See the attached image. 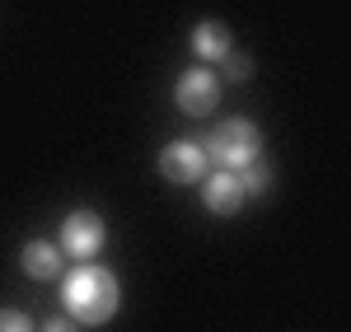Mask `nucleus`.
<instances>
[{
  "instance_id": "12",
  "label": "nucleus",
  "mask_w": 351,
  "mask_h": 332,
  "mask_svg": "<svg viewBox=\"0 0 351 332\" xmlns=\"http://www.w3.org/2000/svg\"><path fill=\"white\" fill-rule=\"evenodd\" d=\"M43 332H80V323H75V318H47Z\"/></svg>"
},
{
  "instance_id": "4",
  "label": "nucleus",
  "mask_w": 351,
  "mask_h": 332,
  "mask_svg": "<svg viewBox=\"0 0 351 332\" xmlns=\"http://www.w3.org/2000/svg\"><path fill=\"white\" fill-rule=\"evenodd\" d=\"M104 239H108V225L99 211H71L66 220H61V253H71L75 262H89L94 253L104 248Z\"/></svg>"
},
{
  "instance_id": "1",
  "label": "nucleus",
  "mask_w": 351,
  "mask_h": 332,
  "mask_svg": "<svg viewBox=\"0 0 351 332\" xmlns=\"http://www.w3.org/2000/svg\"><path fill=\"white\" fill-rule=\"evenodd\" d=\"M117 300H122V290H117V277H112L108 267H94V262H80L66 285H61V305H66V318H75V323H89V328H99V323H108L112 314H117Z\"/></svg>"
},
{
  "instance_id": "8",
  "label": "nucleus",
  "mask_w": 351,
  "mask_h": 332,
  "mask_svg": "<svg viewBox=\"0 0 351 332\" xmlns=\"http://www.w3.org/2000/svg\"><path fill=\"white\" fill-rule=\"evenodd\" d=\"M19 267H24L33 281H52L61 272V248L47 244V239H28L24 253H19Z\"/></svg>"
},
{
  "instance_id": "3",
  "label": "nucleus",
  "mask_w": 351,
  "mask_h": 332,
  "mask_svg": "<svg viewBox=\"0 0 351 332\" xmlns=\"http://www.w3.org/2000/svg\"><path fill=\"white\" fill-rule=\"evenodd\" d=\"M173 103H178V112H188V117H206V112H216L220 103V75L211 71V66H192V71H183L178 75V84H173Z\"/></svg>"
},
{
  "instance_id": "6",
  "label": "nucleus",
  "mask_w": 351,
  "mask_h": 332,
  "mask_svg": "<svg viewBox=\"0 0 351 332\" xmlns=\"http://www.w3.org/2000/svg\"><path fill=\"white\" fill-rule=\"evenodd\" d=\"M206 211H216V216H234L243 206V188H239V173H230V168H216V173H206Z\"/></svg>"
},
{
  "instance_id": "5",
  "label": "nucleus",
  "mask_w": 351,
  "mask_h": 332,
  "mask_svg": "<svg viewBox=\"0 0 351 332\" xmlns=\"http://www.w3.org/2000/svg\"><path fill=\"white\" fill-rule=\"evenodd\" d=\"M206 150L197 145V140H173V145H164L160 155V173L169 183H178V188H188V183H202L206 178Z\"/></svg>"
},
{
  "instance_id": "2",
  "label": "nucleus",
  "mask_w": 351,
  "mask_h": 332,
  "mask_svg": "<svg viewBox=\"0 0 351 332\" xmlns=\"http://www.w3.org/2000/svg\"><path fill=\"white\" fill-rule=\"evenodd\" d=\"M206 159L216 168H230V173H239V168L258 164V155H263V136H258V127L248 122V117H230V122H220L216 131L206 136Z\"/></svg>"
},
{
  "instance_id": "7",
  "label": "nucleus",
  "mask_w": 351,
  "mask_h": 332,
  "mask_svg": "<svg viewBox=\"0 0 351 332\" xmlns=\"http://www.w3.org/2000/svg\"><path fill=\"white\" fill-rule=\"evenodd\" d=\"M192 52L202 56V66H211V61H225V56L234 52V38H230V28H225V24L202 19V24L192 28Z\"/></svg>"
},
{
  "instance_id": "9",
  "label": "nucleus",
  "mask_w": 351,
  "mask_h": 332,
  "mask_svg": "<svg viewBox=\"0 0 351 332\" xmlns=\"http://www.w3.org/2000/svg\"><path fill=\"white\" fill-rule=\"evenodd\" d=\"M239 188H243V196H263L271 188V168H263V164L239 168Z\"/></svg>"
},
{
  "instance_id": "11",
  "label": "nucleus",
  "mask_w": 351,
  "mask_h": 332,
  "mask_svg": "<svg viewBox=\"0 0 351 332\" xmlns=\"http://www.w3.org/2000/svg\"><path fill=\"white\" fill-rule=\"evenodd\" d=\"M225 75H230V80H248V75H253V61L243 52H230L225 56Z\"/></svg>"
},
{
  "instance_id": "10",
  "label": "nucleus",
  "mask_w": 351,
  "mask_h": 332,
  "mask_svg": "<svg viewBox=\"0 0 351 332\" xmlns=\"http://www.w3.org/2000/svg\"><path fill=\"white\" fill-rule=\"evenodd\" d=\"M0 332H33V318L19 309H0Z\"/></svg>"
}]
</instances>
